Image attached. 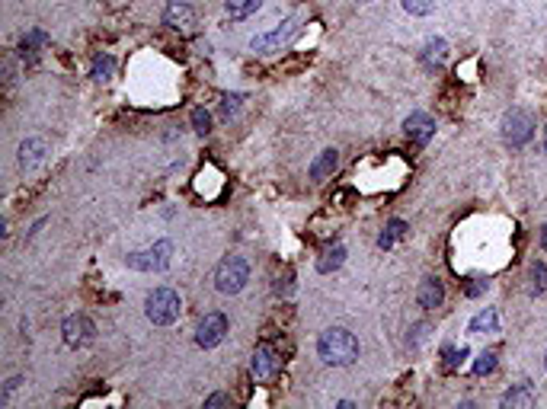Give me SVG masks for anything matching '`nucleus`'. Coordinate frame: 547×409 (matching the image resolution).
<instances>
[{"instance_id": "nucleus-18", "label": "nucleus", "mask_w": 547, "mask_h": 409, "mask_svg": "<svg viewBox=\"0 0 547 409\" xmlns=\"http://www.w3.org/2000/svg\"><path fill=\"white\" fill-rule=\"evenodd\" d=\"M259 4H263V0H227V16L231 19H247L250 13L259 10Z\"/></svg>"}, {"instance_id": "nucleus-2", "label": "nucleus", "mask_w": 547, "mask_h": 409, "mask_svg": "<svg viewBox=\"0 0 547 409\" xmlns=\"http://www.w3.org/2000/svg\"><path fill=\"white\" fill-rule=\"evenodd\" d=\"M144 313H148V320L151 323H157V326L176 323V320H180V294L170 291V288H157V291L148 294Z\"/></svg>"}, {"instance_id": "nucleus-1", "label": "nucleus", "mask_w": 547, "mask_h": 409, "mask_svg": "<svg viewBox=\"0 0 547 409\" xmlns=\"http://www.w3.org/2000/svg\"><path fill=\"white\" fill-rule=\"evenodd\" d=\"M317 351H320V358L327 364H352L355 355H359V342H355V336L349 329L330 326L320 336V342H317Z\"/></svg>"}, {"instance_id": "nucleus-32", "label": "nucleus", "mask_w": 547, "mask_h": 409, "mask_svg": "<svg viewBox=\"0 0 547 409\" xmlns=\"http://www.w3.org/2000/svg\"><path fill=\"white\" fill-rule=\"evenodd\" d=\"M544 147H547V128H544Z\"/></svg>"}, {"instance_id": "nucleus-13", "label": "nucleus", "mask_w": 547, "mask_h": 409, "mask_svg": "<svg viewBox=\"0 0 547 409\" xmlns=\"http://www.w3.org/2000/svg\"><path fill=\"white\" fill-rule=\"evenodd\" d=\"M445 55H448V45H445V38H432V42L426 45V51H423V67H426V70L442 67V64H445Z\"/></svg>"}, {"instance_id": "nucleus-27", "label": "nucleus", "mask_w": 547, "mask_h": 409, "mask_svg": "<svg viewBox=\"0 0 547 409\" xmlns=\"http://www.w3.org/2000/svg\"><path fill=\"white\" fill-rule=\"evenodd\" d=\"M42 42H45V36H42V32H29V36L26 38H23V55H26V51H29V55H36V45H42Z\"/></svg>"}, {"instance_id": "nucleus-3", "label": "nucleus", "mask_w": 547, "mask_h": 409, "mask_svg": "<svg viewBox=\"0 0 547 409\" xmlns=\"http://www.w3.org/2000/svg\"><path fill=\"white\" fill-rule=\"evenodd\" d=\"M247 278H250V266H247V259H240V256H227V259L218 266V272H215V288H218L221 294H237L240 288L247 285Z\"/></svg>"}, {"instance_id": "nucleus-9", "label": "nucleus", "mask_w": 547, "mask_h": 409, "mask_svg": "<svg viewBox=\"0 0 547 409\" xmlns=\"http://www.w3.org/2000/svg\"><path fill=\"white\" fill-rule=\"evenodd\" d=\"M163 23H167L170 29H176V32H193L195 13H193V6L180 4V0H173V4L163 10Z\"/></svg>"}, {"instance_id": "nucleus-25", "label": "nucleus", "mask_w": 547, "mask_h": 409, "mask_svg": "<svg viewBox=\"0 0 547 409\" xmlns=\"http://www.w3.org/2000/svg\"><path fill=\"white\" fill-rule=\"evenodd\" d=\"M193 125H195V131H199V134H208V131H212V115H208L205 109H195V112H193Z\"/></svg>"}, {"instance_id": "nucleus-12", "label": "nucleus", "mask_w": 547, "mask_h": 409, "mask_svg": "<svg viewBox=\"0 0 547 409\" xmlns=\"http://www.w3.org/2000/svg\"><path fill=\"white\" fill-rule=\"evenodd\" d=\"M336 163H340L336 151H333V147H327V151H323L320 157H317L314 163H310V179H314V182H323V179H327L330 173L336 170Z\"/></svg>"}, {"instance_id": "nucleus-22", "label": "nucleus", "mask_w": 547, "mask_h": 409, "mask_svg": "<svg viewBox=\"0 0 547 409\" xmlns=\"http://www.w3.org/2000/svg\"><path fill=\"white\" fill-rule=\"evenodd\" d=\"M404 4L406 13H413V16H426V13L435 6V0H400Z\"/></svg>"}, {"instance_id": "nucleus-28", "label": "nucleus", "mask_w": 547, "mask_h": 409, "mask_svg": "<svg viewBox=\"0 0 547 409\" xmlns=\"http://www.w3.org/2000/svg\"><path fill=\"white\" fill-rule=\"evenodd\" d=\"M483 291H487V281H483V278H470L467 288H464V294H467V298H477V294H483Z\"/></svg>"}, {"instance_id": "nucleus-33", "label": "nucleus", "mask_w": 547, "mask_h": 409, "mask_svg": "<svg viewBox=\"0 0 547 409\" xmlns=\"http://www.w3.org/2000/svg\"><path fill=\"white\" fill-rule=\"evenodd\" d=\"M544 361H547V358H544Z\"/></svg>"}, {"instance_id": "nucleus-31", "label": "nucleus", "mask_w": 547, "mask_h": 409, "mask_svg": "<svg viewBox=\"0 0 547 409\" xmlns=\"http://www.w3.org/2000/svg\"><path fill=\"white\" fill-rule=\"evenodd\" d=\"M541 243H544V249H547V227H544V234H541Z\"/></svg>"}, {"instance_id": "nucleus-11", "label": "nucleus", "mask_w": 547, "mask_h": 409, "mask_svg": "<svg viewBox=\"0 0 547 409\" xmlns=\"http://www.w3.org/2000/svg\"><path fill=\"white\" fill-rule=\"evenodd\" d=\"M442 300H445V285L438 278H426L423 288H419V304L426 310H435V307H442Z\"/></svg>"}, {"instance_id": "nucleus-29", "label": "nucleus", "mask_w": 547, "mask_h": 409, "mask_svg": "<svg viewBox=\"0 0 547 409\" xmlns=\"http://www.w3.org/2000/svg\"><path fill=\"white\" fill-rule=\"evenodd\" d=\"M240 99H244V96H240V93H234V96H224V115H231L234 109L240 106Z\"/></svg>"}, {"instance_id": "nucleus-15", "label": "nucleus", "mask_w": 547, "mask_h": 409, "mask_svg": "<svg viewBox=\"0 0 547 409\" xmlns=\"http://www.w3.org/2000/svg\"><path fill=\"white\" fill-rule=\"evenodd\" d=\"M496 326H499V317H496V310H480L474 320H470V332H477V336L496 332Z\"/></svg>"}, {"instance_id": "nucleus-5", "label": "nucleus", "mask_w": 547, "mask_h": 409, "mask_svg": "<svg viewBox=\"0 0 547 409\" xmlns=\"http://www.w3.org/2000/svg\"><path fill=\"white\" fill-rule=\"evenodd\" d=\"M227 336V317L224 313H205L199 320V329H195V342L202 349H215L221 339Z\"/></svg>"}, {"instance_id": "nucleus-19", "label": "nucleus", "mask_w": 547, "mask_h": 409, "mask_svg": "<svg viewBox=\"0 0 547 409\" xmlns=\"http://www.w3.org/2000/svg\"><path fill=\"white\" fill-rule=\"evenodd\" d=\"M404 234H406V224H404V221H391V224H387V230L381 234L378 246H381V249H391V246H394V240H400Z\"/></svg>"}, {"instance_id": "nucleus-24", "label": "nucleus", "mask_w": 547, "mask_h": 409, "mask_svg": "<svg viewBox=\"0 0 547 409\" xmlns=\"http://www.w3.org/2000/svg\"><path fill=\"white\" fill-rule=\"evenodd\" d=\"M464 358H467V345H461V349H445V371L457 368Z\"/></svg>"}, {"instance_id": "nucleus-10", "label": "nucleus", "mask_w": 547, "mask_h": 409, "mask_svg": "<svg viewBox=\"0 0 547 409\" xmlns=\"http://www.w3.org/2000/svg\"><path fill=\"white\" fill-rule=\"evenodd\" d=\"M432 134H435V121H432V115L413 112L410 119H406V138H410L413 144H426Z\"/></svg>"}, {"instance_id": "nucleus-16", "label": "nucleus", "mask_w": 547, "mask_h": 409, "mask_svg": "<svg viewBox=\"0 0 547 409\" xmlns=\"http://www.w3.org/2000/svg\"><path fill=\"white\" fill-rule=\"evenodd\" d=\"M534 403V393H531V387H528V383H519V387L515 390H509L506 396H502V406H531Z\"/></svg>"}, {"instance_id": "nucleus-4", "label": "nucleus", "mask_w": 547, "mask_h": 409, "mask_svg": "<svg viewBox=\"0 0 547 409\" xmlns=\"http://www.w3.org/2000/svg\"><path fill=\"white\" fill-rule=\"evenodd\" d=\"M534 131V119L525 112V109H512V112L506 115V121H502V134H506V141L512 147H521L528 138H531Z\"/></svg>"}, {"instance_id": "nucleus-6", "label": "nucleus", "mask_w": 547, "mask_h": 409, "mask_svg": "<svg viewBox=\"0 0 547 409\" xmlns=\"http://www.w3.org/2000/svg\"><path fill=\"white\" fill-rule=\"evenodd\" d=\"M61 332H65V342L71 345V349H84V345L93 342V336H97V326H93L90 320L84 317V313H74V317L65 320Z\"/></svg>"}, {"instance_id": "nucleus-23", "label": "nucleus", "mask_w": 547, "mask_h": 409, "mask_svg": "<svg viewBox=\"0 0 547 409\" xmlns=\"http://www.w3.org/2000/svg\"><path fill=\"white\" fill-rule=\"evenodd\" d=\"M493 371H496V355L493 351H483L474 361V374H493Z\"/></svg>"}, {"instance_id": "nucleus-8", "label": "nucleus", "mask_w": 547, "mask_h": 409, "mask_svg": "<svg viewBox=\"0 0 547 409\" xmlns=\"http://www.w3.org/2000/svg\"><path fill=\"white\" fill-rule=\"evenodd\" d=\"M278 368H282V355H278V349L276 345H269V342H263L256 349V355H253V377H256V381H269Z\"/></svg>"}, {"instance_id": "nucleus-20", "label": "nucleus", "mask_w": 547, "mask_h": 409, "mask_svg": "<svg viewBox=\"0 0 547 409\" xmlns=\"http://www.w3.org/2000/svg\"><path fill=\"white\" fill-rule=\"evenodd\" d=\"M112 70H116V61H112L109 55H99L97 61H93V77H97V80H109Z\"/></svg>"}, {"instance_id": "nucleus-7", "label": "nucleus", "mask_w": 547, "mask_h": 409, "mask_svg": "<svg viewBox=\"0 0 547 409\" xmlns=\"http://www.w3.org/2000/svg\"><path fill=\"white\" fill-rule=\"evenodd\" d=\"M170 253H173V246H170L167 240H161L154 249H148V253L129 256V266L131 268H141V272H151V268H167L170 266Z\"/></svg>"}, {"instance_id": "nucleus-14", "label": "nucleus", "mask_w": 547, "mask_h": 409, "mask_svg": "<svg viewBox=\"0 0 547 409\" xmlns=\"http://www.w3.org/2000/svg\"><path fill=\"white\" fill-rule=\"evenodd\" d=\"M342 259H346V246H340V243H336V246L323 249V256L317 259V268H320V272L327 275V272H333V268H340V266H342Z\"/></svg>"}, {"instance_id": "nucleus-26", "label": "nucleus", "mask_w": 547, "mask_h": 409, "mask_svg": "<svg viewBox=\"0 0 547 409\" xmlns=\"http://www.w3.org/2000/svg\"><path fill=\"white\" fill-rule=\"evenodd\" d=\"M531 278H534V294H541L547 288V266H541L538 262V266L531 268Z\"/></svg>"}, {"instance_id": "nucleus-30", "label": "nucleus", "mask_w": 547, "mask_h": 409, "mask_svg": "<svg viewBox=\"0 0 547 409\" xmlns=\"http://www.w3.org/2000/svg\"><path fill=\"white\" fill-rule=\"evenodd\" d=\"M221 403H227V396L224 393H215V396H208V400H205V406L212 409V406H221Z\"/></svg>"}, {"instance_id": "nucleus-21", "label": "nucleus", "mask_w": 547, "mask_h": 409, "mask_svg": "<svg viewBox=\"0 0 547 409\" xmlns=\"http://www.w3.org/2000/svg\"><path fill=\"white\" fill-rule=\"evenodd\" d=\"M42 144H39V141H29V144H23L20 147V163L23 166H33V163H39V160H42Z\"/></svg>"}, {"instance_id": "nucleus-17", "label": "nucleus", "mask_w": 547, "mask_h": 409, "mask_svg": "<svg viewBox=\"0 0 547 409\" xmlns=\"http://www.w3.org/2000/svg\"><path fill=\"white\" fill-rule=\"evenodd\" d=\"M295 32V23L288 26V29H276V32H269V36H259V38H253V51H269V48H276L278 42H285V38Z\"/></svg>"}]
</instances>
